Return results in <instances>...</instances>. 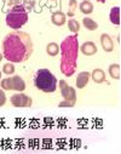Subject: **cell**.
<instances>
[{
  "label": "cell",
  "mask_w": 121,
  "mask_h": 154,
  "mask_svg": "<svg viewBox=\"0 0 121 154\" xmlns=\"http://www.w3.org/2000/svg\"><path fill=\"white\" fill-rule=\"evenodd\" d=\"M83 24H84V27H85L86 29H89V30H96V29L98 28V23H97L95 20L90 18V17H85V18L83 20Z\"/></svg>",
  "instance_id": "cell-17"
},
{
  "label": "cell",
  "mask_w": 121,
  "mask_h": 154,
  "mask_svg": "<svg viewBox=\"0 0 121 154\" xmlns=\"http://www.w3.org/2000/svg\"><path fill=\"white\" fill-rule=\"evenodd\" d=\"M90 78H91V73H89V72L79 73L77 76H76V88L77 89H84L89 84Z\"/></svg>",
  "instance_id": "cell-10"
},
{
  "label": "cell",
  "mask_w": 121,
  "mask_h": 154,
  "mask_svg": "<svg viewBox=\"0 0 121 154\" xmlns=\"http://www.w3.org/2000/svg\"><path fill=\"white\" fill-rule=\"evenodd\" d=\"M6 103V95L3 89H0V107H3Z\"/></svg>",
  "instance_id": "cell-22"
},
{
  "label": "cell",
  "mask_w": 121,
  "mask_h": 154,
  "mask_svg": "<svg viewBox=\"0 0 121 154\" xmlns=\"http://www.w3.org/2000/svg\"><path fill=\"white\" fill-rule=\"evenodd\" d=\"M79 40L76 34L69 35L59 45L61 54V72L65 76L74 75L77 67L79 56Z\"/></svg>",
  "instance_id": "cell-2"
},
{
  "label": "cell",
  "mask_w": 121,
  "mask_h": 154,
  "mask_svg": "<svg viewBox=\"0 0 121 154\" xmlns=\"http://www.w3.org/2000/svg\"><path fill=\"white\" fill-rule=\"evenodd\" d=\"M109 75L111 76L113 79L115 80H119L120 79V64L117 63H113L109 66Z\"/></svg>",
  "instance_id": "cell-15"
},
{
  "label": "cell",
  "mask_w": 121,
  "mask_h": 154,
  "mask_svg": "<svg viewBox=\"0 0 121 154\" xmlns=\"http://www.w3.org/2000/svg\"><path fill=\"white\" fill-rule=\"evenodd\" d=\"M79 9L84 15H90L93 12V5L90 0H84V2H81L79 5Z\"/></svg>",
  "instance_id": "cell-13"
},
{
  "label": "cell",
  "mask_w": 121,
  "mask_h": 154,
  "mask_svg": "<svg viewBox=\"0 0 121 154\" xmlns=\"http://www.w3.org/2000/svg\"><path fill=\"white\" fill-rule=\"evenodd\" d=\"M28 22V11L22 4L12 6L6 14V24L8 27L18 30Z\"/></svg>",
  "instance_id": "cell-4"
},
{
  "label": "cell",
  "mask_w": 121,
  "mask_h": 154,
  "mask_svg": "<svg viewBox=\"0 0 121 154\" xmlns=\"http://www.w3.org/2000/svg\"><path fill=\"white\" fill-rule=\"evenodd\" d=\"M99 42H101V45H102V48L105 52H111L114 50V42H113L111 36L109 34L103 33L99 38Z\"/></svg>",
  "instance_id": "cell-8"
},
{
  "label": "cell",
  "mask_w": 121,
  "mask_h": 154,
  "mask_svg": "<svg viewBox=\"0 0 121 154\" xmlns=\"http://www.w3.org/2000/svg\"><path fill=\"white\" fill-rule=\"evenodd\" d=\"M3 58H4V56H3V54H2V52H0V61H2Z\"/></svg>",
  "instance_id": "cell-26"
},
{
  "label": "cell",
  "mask_w": 121,
  "mask_h": 154,
  "mask_svg": "<svg viewBox=\"0 0 121 154\" xmlns=\"http://www.w3.org/2000/svg\"><path fill=\"white\" fill-rule=\"evenodd\" d=\"M10 102L14 107H20V108L30 107L33 104V100L28 95L22 94V92H17V94L12 95L10 98Z\"/></svg>",
  "instance_id": "cell-7"
},
{
  "label": "cell",
  "mask_w": 121,
  "mask_h": 154,
  "mask_svg": "<svg viewBox=\"0 0 121 154\" xmlns=\"http://www.w3.org/2000/svg\"><path fill=\"white\" fill-rule=\"evenodd\" d=\"M6 3H8V5H9V6H11V8H12V6L20 5V4H21V0H8Z\"/></svg>",
  "instance_id": "cell-24"
},
{
  "label": "cell",
  "mask_w": 121,
  "mask_h": 154,
  "mask_svg": "<svg viewBox=\"0 0 121 154\" xmlns=\"http://www.w3.org/2000/svg\"><path fill=\"white\" fill-rule=\"evenodd\" d=\"M58 88L61 91L62 97L64 98V101L71 102V103H76V91L73 86H70L65 80H59L58 82Z\"/></svg>",
  "instance_id": "cell-6"
},
{
  "label": "cell",
  "mask_w": 121,
  "mask_h": 154,
  "mask_svg": "<svg viewBox=\"0 0 121 154\" xmlns=\"http://www.w3.org/2000/svg\"><path fill=\"white\" fill-rule=\"evenodd\" d=\"M79 51H81L85 56H93L97 54V46L92 42H85L81 46H79Z\"/></svg>",
  "instance_id": "cell-9"
},
{
  "label": "cell",
  "mask_w": 121,
  "mask_h": 154,
  "mask_svg": "<svg viewBox=\"0 0 121 154\" xmlns=\"http://www.w3.org/2000/svg\"><path fill=\"white\" fill-rule=\"evenodd\" d=\"M35 3H36V0H21V4L24 6V9H26L28 12L34 9Z\"/></svg>",
  "instance_id": "cell-21"
},
{
  "label": "cell",
  "mask_w": 121,
  "mask_h": 154,
  "mask_svg": "<svg viewBox=\"0 0 121 154\" xmlns=\"http://www.w3.org/2000/svg\"><path fill=\"white\" fill-rule=\"evenodd\" d=\"M0 86H2V89L4 91L22 92L26 89V83L20 75H14V76H9V78L2 79V82H0Z\"/></svg>",
  "instance_id": "cell-5"
},
{
  "label": "cell",
  "mask_w": 121,
  "mask_h": 154,
  "mask_svg": "<svg viewBox=\"0 0 121 154\" xmlns=\"http://www.w3.org/2000/svg\"><path fill=\"white\" fill-rule=\"evenodd\" d=\"M97 2H98V3H105L107 0H97Z\"/></svg>",
  "instance_id": "cell-25"
},
{
  "label": "cell",
  "mask_w": 121,
  "mask_h": 154,
  "mask_svg": "<svg viewBox=\"0 0 121 154\" xmlns=\"http://www.w3.org/2000/svg\"><path fill=\"white\" fill-rule=\"evenodd\" d=\"M0 80H2V70H0Z\"/></svg>",
  "instance_id": "cell-27"
},
{
  "label": "cell",
  "mask_w": 121,
  "mask_h": 154,
  "mask_svg": "<svg viewBox=\"0 0 121 154\" xmlns=\"http://www.w3.org/2000/svg\"><path fill=\"white\" fill-rule=\"evenodd\" d=\"M109 18H110V22L113 24H115V26L120 24V8L119 6L111 8L110 14H109Z\"/></svg>",
  "instance_id": "cell-14"
},
{
  "label": "cell",
  "mask_w": 121,
  "mask_h": 154,
  "mask_svg": "<svg viewBox=\"0 0 121 154\" xmlns=\"http://www.w3.org/2000/svg\"><path fill=\"white\" fill-rule=\"evenodd\" d=\"M33 54V42L28 33L15 30L3 40V56L9 62L23 63Z\"/></svg>",
  "instance_id": "cell-1"
},
{
  "label": "cell",
  "mask_w": 121,
  "mask_h": 154,
  "mask_svg": "<svg viewBox=\"0 0 121 154\" xmlns=\"http://www.w3.org/2000/svg\"><path fill=\"white\" fill-rule=\"evenodd\" d=\"M76 9H77V2H76V0H70V2H69V6H68V12H67V16L73 17V16L75 15Z\"/></svg>",
  "instance_id": "cell-19"
},
{
  "label": "cell",
  "mask_w": 121,
  "mask_h": 154,
  "mask_svg": "<svg viewBox=\"0 0 121 154\" xmlns=\"http://www.w3.org/2000/svg\"><path fill=\"white\" fill-rule=\"evenodd\" d=\"M68 28H69V30H70L71 33L76 34V33L80 30V23H79L76 20L70 18V20L68 21Z\"/></svg>",
  "instance_id": "cell-18"
},
{
  "label": "cell",
  "mask_w": 121,
  "mask_h": 154,
  "mask_svg": "<svg viewBox=\"0 0 121 154\" xmlns=\"http://www.w3.org/2000/svg\"><path fill=\"white\" fill-rule=\"evenodd\" d=\"M34 86L46 94H52L58 88V80L56 76L46 68L36 70L34 75Z\"/></svg>",
  "instance_id": "cell-3"
},
{
  "label": "cell",
  "mask_w": 121,
  "mask_h": 154,
  "mask_svg": "<svg viewBox=\"0 0 121 154\" xmlns=\"http://www.w3.org/2000/svg\"><path fill=\"white\" fill-rule=\"evenodd\" d=\"M91 78H92V80H93L96 84H102V83L105 82V73H104L103 69L96 68V69H93L92 73H91Z\"/></svg>",
  "instance_id": "cell-12"
},
{
  "label": "cell",
  "mask_w": 121,
  "mask_h": 154,
  "mask_svg": "<svg viewBox=\"0 0 121 154\" xmlns=\"http://www.w3.org/2000/svg\"><path fill=\"white\" fill-rule=\"evenodd\" d=\"M46 54H47L49 56H51V57L57 56V55L59 54V45L56 44V43H50V44H47V46H46Z\"/></svg>",
  "instance_id": "cell-16"
},
{
  "label": "cell",
  "mask_w": 121,
  "mask_h": 154,
  "mask_svg": "<svg viewBox=\"0 0 121 154\" xmlns=\"http://www.w3.org/2000/svg\"><path fill=\"white\" fill-rule=\"evenodd\" d=\"M3 73H5L6 75H12L15 73V66L12 62H8L3 66Z\"/></svg>",
  "instance_id": "cell-20"
},
{
  "label": "cell",
  "mask_w": 121,
  "mask_h": 154,
  "mask_svg": "<svg viewBox=\"0 0 121 154\" xmlns=\"http://www.w3.org/2000/svg\"><path fill=\"white\" fill-rule=\"evenodd\" d=\"M51 22H52L55 26L61 27V26L65 24V22H67V16H65V14L62 12V11H56V12H53V14L51 15Z\"/></svg>",
  "instance_id": "cell-11"
},
{
  "label": "cell",
  "mask_w": 121,
  "mask_h": 154,
  "mask_svg": "<svg viewBox=\"0 0 121 154\" xmlns=\"http://www.w3.org/2000/svg\"><path fill=\"white\" fill-rule=\"evenodd\" d=\"M59 107H74L75 104L74 103H71V102H68V101H62V102H59V104H58Z\"/></svg>",
  "instance_id": "cell-23"
}]
</instances>
